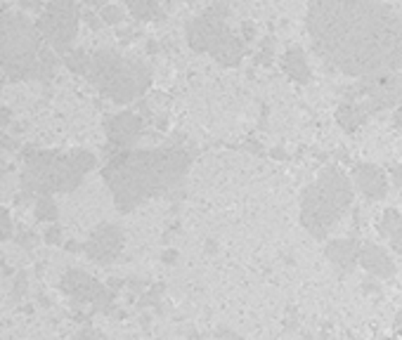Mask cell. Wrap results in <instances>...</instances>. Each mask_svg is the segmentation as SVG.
I'll use <instances>...</instances> for the list:
<instances>
[{"label":"cell","mask_w":402,"mask_h":340,"mask_svg":"<svg viewBox=\"0 0 402 340\" xmlns=\"http://www.w3.org/2000/svg\"><path fill=\"white\" fill-rule=\"evenodd\" d=\"M312 47L353 78L402 71V12L381 0H312L305 17Z\"/></svg>","instance_id":"6da1fadb"},{"label":"cell","mask_w":402,"mask_h":340,"mask_svg":"<svg viewBox=\"0 0 402 340\" xmlns=\"http://www.w3.org/2000/svg\"><path fill=\"white\" fill-rule=\"evenodd\" d=\"M192 152L180 145L156 149H124L109 156L102 180L121 213H131L149 199L170 192L185 180Z\"/></svg>","instance_id":"7a4b0ae2"},{"label":"cell","mask_w":402,"mask_h":340,"mask_svg":"<svg viewBox=\"0 0 402 340\" xmlns=\"http://www.w3.org/2000/svg\"><path fill=\"white\" fill-rule=\"evenodd\" d=\"M24 170L19 173L17 201H36L38 196L66 194L78 189L83 178L97 166V156L76 149V152H50V149L26 147L22 154Z\"/></svg>","instance_id":"3957f363"},{"label":"cell","mask_w":402,"mask_h":340,"mask_svg":"<svg viewBox=\"0 0 402 340\" xmlns=\"http://www.w3.org/2000/svg\"><path fill=\"white\" fill-rule=\"evenodd\" d=\"M57 69V52L24 12L3 10V73L8 80H45Z\"/></svg>","instance_id":"277c9868"},{"label":"cell","mask_w":402,"mask_h":340,"mask_svg":"<svg viewBox=\"0 0 402 340\" xmlns=\"http://www.w3.org/2000/svg\"><path fill=\"white\" fill-rule=\"evenodd\" d=\"M355 199V182L338 168H324L301 194V224L312 239L322 241L348 213Z\"/></svg>","instance_id":"5b68a950"},{"label":"cell","mask_w":402,"mask_h":340,"mask_svg":"<svg viewBox=\"0 0 402 340\" xmlns=\"http://www.w3.org/2000/svg\"><path fill=\"white\" fill-rule=\"evenodd\" d=\"M95 90L117 104H131L140 99L152 85V66L117 50H95L90 71L85 76Z\"/></svg>","instance_id":"8992f818"},{"label":"cell","mask_w":402,"mask_h":340,"mask_svg":"<svg viewBox=\"0 0 402 340\" xmlns=\"http://www.w3.org/2000/svg\"><path fill=\"white\" fill-rule=\"evenodd\" d=\"M227 5L213 3L185 26V38L194 52L211 54L223 66H240L244 57V40L237 38L227 26Z\"/></svg>","instance_id":"52a82bcc"},{"label":"cell","mask_w":402,"mask_h":340,"mask_svg":"<svg viewBox=\"0 0 402 340\" xmlns=\"http://www.w3.org/2000/svg\"><path fill=\"white\" fill-rule=\"evenodd\" d=\"M78 24L81 10L76 0H47L36 19L40 36L59 57L71 50V43L78 36Z\"/></svg>","instance_id":"ba28073f"},{"label":"cell","mask_w":402,"mask_h":340,"mask_svg":"<svg viewBox=\"0 0 402 340\" xmlns=\"http://www.w3.org/2000/svg\"><path fill=\"white\" fill-rule=\"evenodd\" d=\"M59 289L66 293L76 305H93L95 312L102 315H112L114 312V293L105 284H100L93 274L83 269H66L59 279Z\"/></svg>","instance_id":"9c48e42d"},{"label":"cell","mask_w":402,"mask_h":340,"mask_svg":"<svg viewBox=\"0 0 402 340\" xmlns=\"http://www.w3.org/2000/svg\"><path fill=\"white\" fill-rule=\"evenodd\" d=\"M126 243L124 229L114 222H100L93 229L88 241L83 243V253L88 260L97 262V265H112L121 255Z\"/></svg>","instance_id":"30bf717a"},{"label":"cell","mask_w":402,"mask_h":340,"mask_svg":"<svg viewBox=\"0 0 402 340\" xmlns=\"http://www.w3.org/2000/svg\"><path fill=\"white\" fill-rule=\"evenodd\" d=\"M142 128H145V121L135 111H121L114 114V116H107L105 119V133L109 142L107 156L124 152V149H133V145L142 135Z\"/></svg>","instance_id":"8fae6325"},{"label":"cell","mask_w":402,"mask_h":340,"mask_svg":"<svg viewBox=\"0 0 402 340\" xmlns=\"http://www.w3.org/2000/svg\"><path fill=\"white\" fill-rule=\"evenodd\" d=\"M353 182H355V189H360V194L370 201H381L388 194L386 173L374 163H357L353 170Z\"/></svg>","instance_id":"7c38bea8"},{"label":"cell","mask_w":402,"mask_h":340,"mask_svg":"<svg viewBox=\"0 0 402 340\" xmlns=\"http://www.w3.org/2000/svg\"><path fill=\"white\" fill-rule=\"evenodd\" d=\"M360 267L365 272H370L374 279H391L395 277V262L388 255V250L381 243L374 241H362L360 243V257H357Z\"/></svg>","instance_id":"4fadbf2b"},{"label":"cell","mask_w":402,"mask_h":340,"mask_svg":"<svg viewBox=\"0 0 402 340\" xmlns=\"http://www.w3.org/2000/svg\"><path fill=\"white\" fill-rule=\"evenodd\" d=\"M324 255H326V260H329L338 272L348 274V272L355 269V265H357L360 241L350 239V236H348V239H333V241L326 243Z\"/></svg>","instance_id":"5bb4252c"},{"label":"cell","mask_w":402,"mask_h":340,"mask_svg":"<svg viewBox=\"0 0 402 340\" xmlns=\"http://www.w3.org/2000/svg\"><path fill=\"white\" fill-rule=\"evenodd\" d=\"M282 69L284 73L289 76L291 80H296V83H310L312 80V69L308 64V57H305L303 47L298 45H291L289 50L284 52L282 57Z\"/></svg>","instance_id":"9a60e30c"},{"label":"cell","mask_w":402,"mask_h":340,"mask_svg":"<svg viewBox=\"0 0 402 340\" xmlns=\"http://www.w3.org/2000/svg\"><path fill=\"white\" fill-rule=\"evenodd\" d=\"M370 109H367L365 102H345V104H341L336 109V121L338 126L343 128L345 133H355L360 126L367 123V119H370Z\"/></svg>","instance_id":"2e32d148"},{"label":"cell","mask_w":402,"mask_h":340,"mask_svg":"<svg viewBox=\"0 0 402 340\" xmlns=\"http://www.w3.org/2000/svg\"><path fill=\"white\" fill-rule=\"evenodd\" d=\"M379 234L388 239L391 248L398 255H402V213L395 208H386L384 215H381V224H379Z\"/></svg>","instance_id":"e0dca14e"},{"label":"cell","mask_w":402,"mask_h":340,"mask_svg":"<svg viewBox=\"0 0 402 340\" xmlns=\"http://www.w3.org/2000/svg\"><path fill=\"white\" fill-rule=\"evenodd\" d=\"M126 8L135 22L161 19V0H126Z\"/></svg>","instance_id":"ac0fdd59"},{"label":"cell","mask_w":402,"mask_h":340,"mask_svg":"<svg viewBox=\"0 0 402 340\" xmlns=\"http://www.w3.org/2000/svg\"><path fill=\"white\" fill-rule=\"evenodd\" d=\"M62 62L71 73L76 76H88L90 71V62H93V54H88L85 50H69L62 54Z\"/></svg>","instance_id":"d6986e66"},{"label":"cell","mask_w":402,"mask_h":340,"mask_svg":"<svg viewBox=\"0 0 402 340\" xmlns=\"http://www.w3.org/2000/svg\"><path fill=\"white\" fill-rule=\"evenodd\" d=\"M33 215L40 222H57L59 208L57 203L52 201V196H38L36 203H33Z\"/></svg>","instance_id":"ffe728a7"},{"label":"cell","mask_w":402,"mask_h":340,"mask_svg":"<svg viewBox=\"0 0 402 340\" xmlns=\"http://www.w3.org/2000/svg\"><path fill=\"white\" fill-rule=\"evenodd\" d=\"M100 17L102 22L109 24V26H121L126 22V10L119 8V5H105V8H100Z\"/></svg>","instance_id":"44dd1931"},{"label":"cell","mask_w":402,"mask_h":340,"mask_svg":"<svg viewBox=\"0 0 402 340\" xmlns=\"http://www.w3.org/2000/svg\"><path fill=\"white\" fill-rule=\"evenodd\" d=\"M161 293H163V286L161 284H154L152 291H147L140 300V308H159V300H161Z\"/></svg>","instance_id":"7402d4cb"},{"label":"cell","mask_w":402,"mask_h":340,"mask_svg":"<svg viewBox=\"0 0 402 340\" xmlns=\"http://www.w3.org/2000/svg\"><path fill=\"white\" fill-rule=\"evenodd\" d=\"M26 289H29V277H26L24 269H19L15 274V284H12V298L19 300V298L26 293Z\"/></svg>","instance_id":"603a6c76"},{"label":"cell","mask_w":402,"mask_h":340,"mask_svg":"<svg viewBox=\"0 0 402 340\" xmlns=\"http://www.w3.org/2000/svg\"><path fill=\"white\" fill-rule=\"evenodd\" d=\"M258 64H265V66H270L272 64V59H275V40L268 38L263 43V47L258 50Z\"/></svg>","instance_id":"cb8c5ba5"},{"label":"cell","mask_w":402,"mask_h":340,"mask_svg":"<svg viewBox=\"0 0 402 340\" xmlns=\"http://www.w3.org/2000/svg\"><path fill=\"white\" fill-rule=\"evenodd\" d=\"M15 241H17L22 248L29 250V248H33V246L38 243V234H36V232H29V229H19V234L15 236Z\"/></svg>","instance_id":"d4e9b609"},{"label":"cell","mask_w":402,"mask_h":340,"mask_svg":"<svg viewBox=\"0 0 402 340\" xmlns=\"http://www.w3.org/2000/svg\"><path fill=\"white\" fill-rule=\"evenodd\" d=\"M43 241L47 243V246H59V243H62V227H57V224L47 227L45 234H43Z\"/></svg>","instance_id":"484cf974"},{"label":"cell","mask_w":402,"mask_h":340,"mask_svg":"<svg viewBox=\"0 0 402 340\" xmlns=\"http://www.w3.org/2000/svg\"><path fill=\"white\" fill-rule=\"evenodd\" d=\"M73 340H107V336L102 333L100 329H93V326H85V329H81L76 333V338Z\"/></svg>","instance_id":"4316f807"},{"label":"cell","mask_w":402,"mask_h":340,"mask_svg":"<svg viewBox=\"0 0 402 340\" xmlns=\"http://www.w3.org/2000/svg\"><path fill=\"white\" fill-rule=\"evenodd\" d=\"M12 239V217H10V210L3 208V241H10Z\"/></svg>","instance_id":"83f0119b"},{"label":"cell","mask_w":402,"mask_h":340,"mask_svg":"<svg viewBox=\"0 0 402 340\" xmlns=\"http://www.w3.org/2000/svg\"><path fill=\"white\" fill-rule=\"evenodd\" d=\"M391 178H393V182H395V187L402 189V163H398V166L391 168Z\"/></svg>","instance_id":"f1b7e54d"},{"label":"cell","mask_w":402,"mask_h":340,"mask_svg":"<svg viewBox=\"0 0 402 340\" xmlns=\"http://www.w3.org/2000/svg\"><path fill=\"white\" fill-rule=\"evenodd\" d=\"M215 336L220 338V340H242L240 336H235V333L230 331V329H225V326H220V329L215 331Z\"/></svg>","instance_id":"f546056e"},{"label":"cell","mask_w":402,"mask_h":340,"mask_svg":"<svg viewBox=\"0 0 402 340\" xmlns=\"http://www.w3.org/2000/svg\"><path fill=\"white\" fill-rule=\"evenodd\" d=\"M85 19H88V26H90V29H100V26L105 24V22H102V17L95 15V12H88Z\"/></svg>","instance_id":"4dcf8cb0"},{"label":"cell","mask_w":402,"mask_h":340,"mask_svg":"<svg viewBox=\"0 0 402 340\" xmlns=\"http://www.w3.org/2000/svg\"><path fill=\"white\" fill-rule=\"evenodd\" d=\"M242 36H244V40H254V36H256V26L254 24H244L242 26Z\"/></svg>","instance_id":"1f68e13d"},{"label":"cell","mask_w":402,"mask_h":340,"mask_svg":"<svg viewBox=\"0 0 402 340\" xmlns=\"http://www.w3.org/2000/svg\"><path fill=\"white\" fill-rule=\"evenodd\" d=\"M17 3L24 10H40V0H17Z\"/></svg>","instance_id":"d6a6232c"},{"label":"cell","mask_w":402,"mask_h":340,"mask_svg":"<svg viewBox=\"0 0 402 340\" xmlns=\"http://www.w3.org/2000/svg\"><path fill=\"white\" fill-rule=\"evenodd\" d=\"M69 253H83V243H78V241H66V246H64Z\"/></svg>","instance_id":"836d02e7"},{"label":"cell","mask_w":402,"mask_h":340,"mask_svg":"<svg viewBox=\"0 0 402 340\" xmlns=\"http://www.w3.org/2000/svg\"><path fill=\"white\" fill-rule=\"evenodd\" d=\"M175 257H178V253H175V250H166V253L161 255V260L163 262H175Z\"/></svg>","instance_id":"e575fe53"},{"label":"cell","mask_w":402,"mask_h":340,"mask_svg":"<svg viewBox=\"0 0 402 340\" xmlns=\"http://www.w3.org/2000/svg\"><path fill=\"white\" fill-rule=\"evenodd\" d=\"M272 159H279V161H286V159H289V154H286L284 152V149H272Z\"/></svg>","instance_id":"d590c367"},{"label":"cell","mask_w":402,"mask_h":340,"mask_svg":"<svg viewBox=\"0 0 402 340\" xmlns=\"http://www.w3.org/2000/svg\"><path fill=\"white\" fill-rule=\"evenodd\" d=\"M393 121H395V126H398L400 130H402V104H400L398 109H395V116H393Z\"/></svg>","instance_id":"8d00e7d4"},{"label":"cell","mask_w":402,"mask_h":340,"mask_svg":"<svg viewBox=\"0 0 402 340\" xmlns=\"http://www.w3.org/2000/svg\"><path fill=\"white\" fill-rule=\"evenodd\" d=\"M395 324H398V326H402V312H400L398 317H395Z\"/></svg>","instance_id":"74e56055"},{"label":"cell","mask_w":402,"mask_h":340,"mask_svg":"<svg viewBox=\"0 0 402 340\" xmlns=\"http://www.w3.org/2000/svg\"><path fill=\"white\" fill-rule=\"evenodd\" d=\"M180 3H192V0H180Z\"/></svg>","instance_id":"f35d334b"},{"label":"cell","mask_w":402,"mask_h":340,"mask_svg":"<svg viewBox=\"0 0 402 340\" xmlns=\"http://www.w3.org/2000/svg\"><path fill=\"white\" fill-rule=\"evenodd\" d=\"M308 340H319V338H312V336H310V338H308Z\"/></svg>","instance_id":"ab89813d"},{"label":"cell","mask_w":402,"mask_h":340,"mask_svg":"<svg viewBox=\"0 0 402 340\" xmlns=\"http://www.w3.org/2000/svg\"><path fill=\"white\" fill-rule=\"evenodd\" d=\"M393 340H400V338H393Z\"/></svg>","instance_id":"60d3db41"}]
</instances>
